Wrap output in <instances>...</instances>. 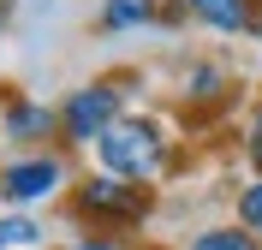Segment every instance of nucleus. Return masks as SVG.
<instances>
[{"instance_id":"39448f33","label":"nucleus","mask_w":262,"mask_h":250,"mask_svg":"<svg viewBox=\"0 0 262 250\" xmlns=\"http://www.w3.org/2000/svg\"><path fill=\"white\" fill-rule=\"evenodd\" d=\"M54 125H60L54 107H36V101H12V107H6V137H24V143H30V137H48Z\"/></svg>"},{"instance_id":"20e7f679","label":"nucleus","mask_w":262,"mask_h":250,"mask_svg":"<svg viewBox=\"0 0 262 250\" xmlns=\"http://www.w3.org/2000/svg\"><path fill=\"white\" fill-rule=\"evenodd\" d=\"M60 161H48V155H36V161H12V167H0V197L6 202H42L60 191Z\"/></svg>"},{"instance_id":"f257e3e1","label":"nucleus","mask_w":262,"mask_h":250,"mask_svg":"<svg viewBox=\"0 0 262 250\" xmlns=\"http://www.w3.org/2000/svg\"><path fill=\"white\" fill-rule=\"evenodd\" d=\"M96 155H101V167H107L114 179L143 185V179H155V173H161L167 137H161V125H155V119H114V125L96 137Z\"/></svg>"},{"instance_id":"f8f14e48","label":"nucleus","mask_w":262,"mask_h":250,"mask_svg":"<svg viewBox=\"0 0 262 250\" xmlns=\"http://www.w3.org/2000/svg\"><path fill=\"white\" fill-rule=\"evenodd\" d=\"M66 250H114V244H96V238H83V244H66Z\"/></svg>"},{"instance_id":"f03ea898","label":"nucleus","mask_w":262,"mask_h":250,"mask_svg":"<svg viewBox=\"0 0 262 250\" xmlns=\"http://www.w3.org/2000/svg\"><path fill=\"white\" fill-rule=\"evenodd\" d=\"M114 119H119V89H114V83H83L78 96H66V107H60V131L78 137V143H96Z\"/></svg>"},{"instance_id":"6e6552de","label":"nucleus","mask_w":262,"mask_h":250,"mask_svg":"<svg viewBox=\"0 0 262 250\" xmlns=\"http://www.w3.org/2000/svg\"><path fill=\"white\" fill-rule=\"evenodd\" d=\"M191 250H262V238L245 226H214V233H196Z\"/></svg>"},{"instance_id":"7ed1b4c3","label":"nucleus","mask_w":262,"mask_h":250,"mask_svg":"<svg viewBox=\"0 0 262 250\" xmlns=\"http://www.w3.org/2000/svg\"><path fill=\"white\" fill-rule=\"evenodd\" d=\"M78 209L83 215H107V220H143V209H149V191L143 185H131V179H83V191H78Z\"/></svg>"},{"instance_id":"423d86ee","label":"nucleus","mask_w":262,"mask_h":250,"mask_svg":"<svg viewBox=\"0 0 262 250\" xmlns=\"http://www.w3.org/2000/svg\"><path fill=\"white\" fill-rule=\"evenodd\" d=\"M191 12L214 30H250V6L245 0H191Z\"/></svg>"},{"instance_id":"9d476101","label":"nucleus","mask_w":262,"mask_h":250,"mask_svg":"<svg viewBox=\"0 0 262 250\" xmlns=\"http://www.w3.org/2000/svg\"><path fill=\"white\" fill-rule=\"evenodd\" d=\"M238 220H245V233L262 238V179H250L245 191H238Z\"/></svg>"},{"instance_id":"1a4fd4ad","label":"nucleus","mask_w":262,"mask_h":250,"mask_svg":"<svg viewBox=\"0 0 262 250\" xmlns=\"http://www.w3.org/2000/svg\"><path fill=\"white\" fill-rule=\"evenodd\" d=\"M18 244H42V226L30 215H6L0 220V250H18Z\"/></svg>"},{"instance_id":"9b49d317","label":"nucleus","mask_w":262,"mask_h":250,"mask_svg":"<svg viewBox=\"0 0 262 250\" xmlns=\"http://www.w3.org/2000/svg\"><path fill=\"white\" fill-rule=\"evenodd\" d=\"M250 161L262 167V107H256V119H250Z\"/></svg>"},{"instance_id":"0eeeda50","label":"nucleus","mask_w":262,"mask_h":250,"mask_svg":"<svg viewBox=\"0 0 262 250\" xmlns=\"http://www.w3.org/2000/svg\"><path fill=\"white\" fill-rule=\"evenodd\" d=\"M149 18H155V0H107V6H101V24H107V30H137Z\"/></svg>"}]
</instances>
